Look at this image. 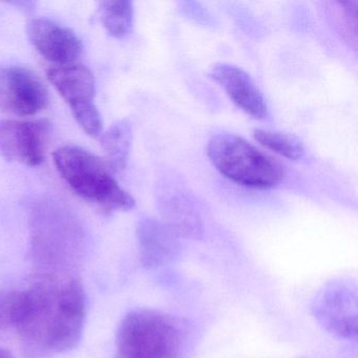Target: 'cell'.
<instances>
[{"instance_id": "obj_4", "label": "cell", "mask_w": 358, "mask_h": 358, "mask_svg": "<svg viewBox=\"0 0 358 358\" xmlns=\"http://www.w3.org/2000/svg\"><path fill=\"white\" fill-rule=\"evenodd\" d=\"M207 154L222 175L247 187H274L284 178L282 167L276 161L234 134L213 136Z\"/></svg>"}, {"instance_id": "obj_7", "label": "cell", "mask_w": 358, "mask_h": 358, "mask_svg": "<svg viewBox=\"0 0 358 358\" xmlns=\"http://www.w3.org/2000/svg\"><path fill=\"white\" fill-rule=\"evenodd\" d=\"M49 103L45 83L30 69L24 66L0 68V110L14 116L38 114Z\"/></svg>"}, {"instance_id": "obj_6", "label": "cell", "mask_w": 358, "mask_h": 358, "mask_svg": "<svg viewBox=\"0 0 358 358\" xmlns=\"http://www.w3.org/2000/svg\"><path fill=\"white\" fill-rule=\"evenodd\" d=\"M50 131L47 120L0 121V155L11 162L39 166L47 156Z\"/></svg>"}, {"instance_id": "obj_13", "label": "cell", "mask_w": 358, "mask_h": 358, "mask_svg": "<svg viewBox=\"0 0 358 358\" xmlns=\"http://www.w3.org/2000/svg\"><path fill=\"white\" fill-rule=\"evenodd\" d=\"M133 142V127L127 119L117 121L100 135L103 160L113 173L124 171Z\"/></svg>"}, {"instance_id": "obj_16", "label": "cell", "mask_w": 358, "mask_h": 358, "mask_svg": "<svg viewBox=\"0 0 358 358\" xmlns=\"http://www.w3.org/2000/svg\"><path fill=\"white\" fill-rule=\"evenodd\" d=\"M14 297L15 292L0 290V331L12 327Z\"/></svg>"}, {"instance_id": "obj_9", "label": "cell", "mask_w": 358, "mask_h": 358, "mask_svg": "<svg viewBox=\"0 0 358 358\" xmlns=\"http://www.w3.org/2000/svg\"><path fill=\"white\" fill-rule=\"evenodd\" d=\"M162 222L179 238L200 240L203 223L189 192L177 184L161 186L158 198Z\"/></svg>"}, {"instance_id": "obj_10", "label": "cell", "mask_w": 358, "mask_h": 358, "mask_svg": "<svg viewBox=\"0 0 358 358\" xmlns=\"http://www.w3.org/2000/svg\"><path fill=\"white\" fill-rule=\"evenodd\" d=\"M141 263L146 269H156L173 263L181 253V243L162 221L143 217L137 226Z\"/></svg>"}, {"instance_id": "obj_12", "label": "cell", "mask_w": 358, "mask_h": 358, "mask_svg": "<svg viewBox=\"0 0 358 358\" xmlns=\"http://www.w3.org/2000/svg\"><path fill=\"white\" fill-rule=\"evenodd\" d=\"M48 79L68 102L72 113L95 106L96 80L92 71L83 64L53 66Z\"/></svg>"}, {"instance_id": "obj_1", "label": "cell", "mask_w": 358, "mask_h": 358, "mask_svg": "<svg viewBox=\"0 0 358 358\" xmlns=\"http://www.w3.org/2000/svg\"><path fill=\"white\" fill-rule=\"evenodd\" d=\"M87 294L77 278L64 282L38 280L15 292L12 327L31 349L62 354L75 349L83 338Z\"/></svg>"}, {"instance_id": "obj_11", "label": "cell", "mask_w": 358, "mask_h": 358, "mask_svg": "<svg viewBox=\"0 0 358 358\" xmlns=\"http://www.w3.org/2000/svg\"><path fill=\"white\" fill-rule=\"evenodd\" d=\"M211 78L225 90L230 99L249 116L255 119L267 117L265 98L255 81L242 69L228 64H217L211 69Z\"/></svg>"}, {"instance_id": "obj_2", "label": "cell", "mask_w": 358, "mask_h": 358, "mask_svg": "<svg viewBox=\"0 0 358 358\" xmlns=\"http://www.w3.org/2000/svg\"><path fill=\"white\" fill-rule=\"evenodd\" d=\"M196 331L184 317L154 309H136L117 331L116 358H190Z\"/></svg>"}, {"instance_id": "obj_3", "label": "cell", "mask_w": 358, "mask_h": 358, "mask_svg": "<svg viewBox=\"0 0 358 358\" xmlns=\"http://www.w3.org/2000/svg\"><path fill=\"white\" fill-rule=\"evenodd\" d=\"M62 179L81 200L104 213L129 211L135 200L120 187L101 157L77 145H64L53 155Z\"/></svg>"}, {"instance_id": "obj_5", "label": "cell", "mask_w": 358, "mask_h": 358, "mask_svg": "<svg viewBox=\"0 0 358 358\" xmlns=\"http://www.w3.org/2000/svg\"><path fill=\"white\" fill-rule=\"evenodd\" d=\"M314 318L337 338L356 341L358 335V293L355 282L330 280L318 290L311 303Z\"/></svg>"}, {"instance_id": "obj_15", "label": "cell", "mask_w": 358, "mask_h": 358, "mask_svg": "<svg viewBox=\"0 0 358 358\" xmlns=\"http://www.w3.org/2000/svg\"><path fill=\"white\" fill-rule=\"evenodd\" d=\"M253 138L268 150L290 160H299L305 152L301 140L288 134L255 129L253 131Z\"/></svg>"}, {"instance_id": "obj_8", "label": "cell", "mask_w": 358, "mask_h": 358, "mask_svg": "<svg viewBox=\"0 0 358 358\" xmlns=\"http://www.w3.org/2000/svg\"><path fill=\"white\" fill-rule=\"evenodd\" d=\"M27 36L31 45L55 66L75 64L83 52L76 33L48 18H33L27 24Z\"/></svg>"}, {"instance_id": "obj_17", "label": "cell", "mask_w": 358, "mask_h": 358, "mask_svg": "<svg viewBox=\"0 0 358 358\" xmlns=\"http://www.w3.org/2000/svg\"><path fill=\"white\" fill-rule=\"evenodd\" d=\"M0 358H15V357H14L13 354H12V352L9 351V350L3 349V348H0Z\"/></svg>"}, {"instance_id": "obj_14", "label": "cell", "mask_w": 358, "mask_h": 358, "mask_svg": "<svg viewBox=\"0 0 358 358\" xmlns=\"http://www.w3.org/2000/svg\"><path fill=\"white\" fill-rule=\"evenodd\" d=\"M100 17L110 36L124 38L134 24V5L129 0H106L99 6Z\"/></svg>"}]
</instances>
